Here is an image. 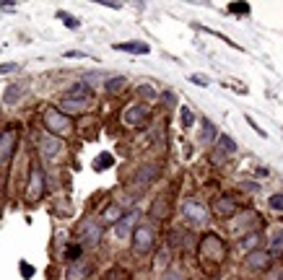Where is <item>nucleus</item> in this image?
I'll list each match as a JSON object with an SVG mask.
<instances>
[{"label":"nucleus","mask_w":283,"mask_h":280,"mask_svg":"<svg viewBox=\"0 0 283 280\" xmlns=\"http://www.w3.org/2000/svg\"><path fill=\"white\" fill-rule=\"evenodd\" d=\"M42 122H44V130H47L52 137H60V135H68L73 132V122L68 114H63L60 109H44V114H42Z\"/></svg>","instance_id":"1"},{"label":"nucleus","mask_w":283,"mask_h":280,"mask_svg":"<svg viewBox=\"0 0 283 280\" xmlns=\"http://www.w3.org/2000/svg\"><path fill=\"white\" fill-rule=\"evenodd\" d=\"M198 252H200L203 262L211 259L213 264H218V262H223V257H226V244H223V239L216 236V233H205V236L200 239Z\"/></svg>","instance_id":"2"},{"label":"nucleus","mask_w":283,"mask_h":280,"mask_svg":"<svg viewBox=\"0 0 283 280\" xmlns=\"http://www.w3.org/2000/svg\"><path fill=\"white\" fill-rule=\"evenodd\" d=\"M156 244V231L151 226H138L132 231V252L135 254H148Z\"/></svg>","instance_id":"3"},{"label":"nucleus","mask_w":283,"mask_h":280,"mask_svg":"<svg viewBox=\"0 0 283 280\" xmlns=\"http://www.w3.org/2000/svg\"><path fill=\"white\" fill-rule=\"evenodd\" d=\"M44 195V174L42 169L34 164L32 171H29V187H26V200L29 202H37L39 197Z\"/></svg>","instance_id":"4"},{"label":"nucleus","mask_w":283,"mask_h":280,"mask_svg":"<svg viewBox=\"0 0 283 280\" xmlns=\"http://www.w3.org/2000/svg\"><path fill=\"white\" fill-rule=\"evenodd\" d=\"M16 143H19V132L13 127L0 132V164H8L13 159V153H16Z\"/></svg>","instance_id":"5"},{"label":"nucleus","mask_w":283,"mask_h":280,"mask_svg":"<svg viewBox=\"0 0 283 280\" xmlns=\"http://www.w3.org/2000/svg\"><path fill=\"white\" fill-rule=\"evenodd\" d=\"M39 153L44 156L47 161H55L57 156L63 153V143L60 137H52V135H42L39 137Z\"/></svg>","instance_id":"6"},{"label":"nucleus","mask_w":283,"mask_h":280,"mask_svg":"<svg viewBox=\"0 0 283 280\" xmlns=\"http://www.w3.org/2000/svg\"><path fill=\"white\" fill-rule=\"evenodd\" d=\"M146 119H148V109L143 104H132L122 112V122L130 124V127H143Z\"/></svg>","instance_id":"7"},{"label":"nucleus","mask_w":283,"mask_h":280,"mask_svg":"<svg viewBox=\"0 0 283 280\" xmlns=\"http://www.w3.org/2000/svg\"><path fill=\"white\" fill-rule=\"evenodd\" d=\"M244 262H247L249 270H267V267L273 264V254L265 252V249H252Z\"/></svg>","instance_id":"8"},{"label":"nucleus","mask_w":283,"mask_h":280,"mask_svg":"<svg viewBox=\"0 0 283 280\" xmlns=\"http://www.w3.org/2000/svg\"><path fill=\"white\" fill-rule=\"evenodd\" d=\"M182 215L187 218L190 223H205L208 221V210L200 205V202H195V200L182 202Z\"/></svg>","instance_id":"9"},{"label":"nucleus","mask_w":283,"mask_h":280,"mask_svg":"<svg viewBox=\"0 0 283 280\" xmlns=\"http://www.w3.org/2000/svg\"><path fill=\"white\" fill-rule=\"evenodd\" d=\"M81 241H83V246H96L99 241H101V226L99 223H94V221H86L83 226H81Z\"/></svg>","instance_id":"10"},{"label":"nucleus","mask_w":283,"mask_h":280,"mask_svg":"<svg viewBox=\"0 0 283 280\" xmlns=\"http://www.w3.org/2000/svg\"><path fill=\"white\" fill-rule=\"evenodd\" d=\"M122 215H125V210H122L120 202H109V205L101 210V215H99V226H114Z\"/></svg>","instance_id":"11"},{"label":"nucleus","mask_w":283,"mask_h":280,"mask_svg":"<svg viewBox=\"0 0 283 280\" xmlns=\"http://www.w3.org/2000/svg\"><path fill=\"white\" fill-rule=\"evenodd\" d=\"M138 210H130V213H125L122 218H120V221H117L114 223V233H117V236H120V239H125L127 236V233L132 231V226H135V221H138Z\"/></svg>","instance_id":"12"},{"label":"nucleus","mask_w":283,"mask_h":280,"mask_svg":"<svg viewBox=\"0 0 283 280\" xmlns=\"http://www.w3.org/2000/svg\"><path fill=\"white\" fill-rule=\"evenodd\" d=\"M117 52H127V55H148L151 52V47H148V42H117L114 44Z\"/></svg>","instance_id":"13"},{"label":"nucleus","mask_w":283,"mask_h":280,"mask_svg":"<svg viewBox=\"0 0 283 280\" xmlns=\"http://www.w3.org/2000/svg\"><path fill=\"white\" fill-rule=\"evenodd\" d=\"M234 213H236V202H234L229 195H223V197H218V200L213 202V215L226 218V215H234Z\"/></svg>","instance_id":"14"},{"label":"nucleus","mask_w":283,"mask_h":280,"mask_svg":"<svg viewBox=\"0 0 283 280\" xmlns=\"http://www.w3.org/2000/svg\"><path fill=\"white\" fill-rule=\"evenodd\" d=\"M216 161H223V159H231L236 153V143L229 137V135H218V148H216Z\"/></svg>","instance_id":"15"},{"label":"nucleus","mask_w":283,"mask_h":280,"mask_svg":"<svg viewBox=\"0 0 283 280\" xmlns=\"http://www.w3.org/2000/svg\"><path fill=\"white\" fill-rule=\"evenodd\" d=\"M167 213H169V202H167V195H159V197L154 200L151 210H148V215H151L154 221H164V218H167Z\"/></svg>","instance_id":"16"},{"label":"nucleus","mask_w":283,"mask_h":280,"mask_svg":"<svg viewBox=\"0 0 283 280\" xmlns=\"http://www.w3.org/2000/svg\"><path fill=\"white\" fill-rule=\"evenodd\" d=\"M86 99H63V104H60V112L65 114H78V112H83V109H86Z\"/></svg>","instance_id":"17"},{"label":"nucleus","mask_w":283,"mask_h":280,"mask_svg":"<svg viewBox=\"0 0 283 280\" xmlns=\"http://www.w3.org/2000/svg\"><path fill=\"white\" fill-rule=\"evenodd\" d=\"M88 275V264L86 262H73L65 270V280H83Z\"/></svg>","instance_id":"18"},{"label":"nucleus","mask_w":283,"mask_h":280,"mask_svg":"<svg viewBox=\"0 0 283 280\" xmlns=\"http://www.w3.org/2000/svg\"><path fill=\"white\" fill-rule=\"evenodd\" d=\"M267 239H270V249H267V252H270V254H280L283 252V226L273 228Z\"/></svg>","instance_id":"19"},{"label":"nucleus","mask_w":283,"mask_h":280,"mask_svg":"<svg viewBox=\"0 0 283 280\" xmlns=\"http://www.w3.org/2000/svg\"><path fill=\"white\" fill-rule=\"evenodd\" d=\"M88 91H91V86H88L86 81H78V83H73L65 93V99H86L88 96Z\"/></svg>","instance_id":"20"},{"label":"nucleus","mask_w":283,"mask_h":280,"mask_svg":"<svg viewBox=\"0 0 283 280\" xmlns=\"http://www.w3.org/2000/svg\"><path fill=\"white\" fill-rule=\"evenodd\" d=\"M200 127H203V132H200V143H213V140H218V130H216L213 122L203 119Z\"/></svg>","instance_id":"21"},{"label":"nucleus","mask_w":283,"mask_h":280,"mask_svg":"<svg viewBox=\"0 0 283 280\" xmlns=\"http://www.w3.org/2000/svg\"><path fill=\"white\" fill-rule=\"evenodd\" d=\"M154 179H156V166H143L138 171V177H135L138 184H148V182H154Z\"/></svg>","instance_id":"22"},{"label":"nucleus","mask_w":283,"mask_h":280,"mask_svg":"<svg viewBox=\"0 0 283 280\" xmlns=\"http://www.w3.org/2000/svg\"><path fill=\"white\" fill-rule=\"evenodd\" d=\"M21 93H24V88H21L19 83H13V86L6 88V96H3V99H6V104H16V101L21 99Z\"/></svg>","instance_id":"23"},{"label":"nucleus","mask_w":283,"mask_h":280,"mask_svg":"<svg viewBox=\"0 0 283 280\" xmlns=\"http://www.w3.org/2000/svg\"><path fill=\"white\" fill-rule=\"evenodd\" d=\"M112 164H114V159H112V156H109V153H101L99 159L94 161V169H96V171H101V169H109Z\"/></svg>","instance_id":"24"},{"label":"nucleus","mask_w":283,"mask_h":280,"mask_svg":"<svg viewBox=\"0 0 283 280\" xmlns=\"http://www.w3.org/2000/svg\"><path fill=\"white\" fill-rule=\"evenodd\" d=\"M122 86H125V78H122V75H117V78H109V81L104 83V88H107V91H112V93H114V91H120Z\"/></svg>","instance_id":"25"},{"label":"nucleus","mask_w":283,"mask_h":280,"mask_svg":"<svg viewBox=\"0 0 283 280\" xmlns=\"http://www.w3.org/2000/svg\"><path fill=\"white\" fill-rule=\"evenodd\" d=\"M81 252H83V249H81L78 244H70V246L65 249V259H70V262H78Z\"/></svg>","instance_id":"26"},{"label":"nucleus","mask_w":283,"mask_h":280,"mask_svg":"<svg viewBox=\"0 0 283 280\" xmlns=\"http://www.w3.org/2000/svg\"><path fill=\"white\" fill-rule=\"evenodd\" d=\"M104 280H127V272L122 267H112L107 275H104Z\"/></svg>","instance_id":"27"},{"label":"nucleus","mask_w":283,"mask_h":280,"mask_svg":"<svg viewBox=\"0 0 283 280\" xmlns=\"http://www.w3.org/2000/svg\"><path fill=\"white\" fill-rule=\"evenodd\" d=\"M252 8L249 3H229V13H239V16H247Z\"/></svg>","instance_id":"28"},{"label":"nucleus","mask_w":283,"mask_h":280,"mask_svg":"<svg viewBox=\"0 0 283 280\" xmlns=\"http://www.w3.org/2000/svg\"><path fill=\"white\" fill-rule=\"evenodd\" d=\"M180 122H182V127L187 130L192 122H195V114H192V109H182V117H180Z\"/></svg>","instance_id":"29"},{"label":"nucleus","mask_w":283,"mask_h":280,"mask_svg":"<svg viewBox=\"0 0 283 280\" xmlns=\"http://www.w3.org/2000/svg\"><path fill=\"white\" fill-rule=\"evenodd\" d=\"M267 205H270V210H280L283 213V195H270Z\"/></svg>","instance_id":"30"},{"label":"nucleus","mask_w":283,"mask_h":280,"mask_svg":"<svg viewBox=\"0 0 283 280\" xmlns=\"http://www.w3.org/2000/svg\"><path fill=\"white\" fill-rule=\"evenodd\" d=\"M244 236H249V239H242V246H244V249L257 246V241H260V236H257V233H244Z\"/></svg>","instance_id":"31"},{"label":"nucleus","mask_w":283,"mask_h":280,"mask_svg":"<svg viewBox=\"0 0 283 280\" xmlns=\"http://www.w3.org/2000/svg\"><path fill=\"white\" fill-rule=\"evenodd\" d=\"M138 93H140L143 99H156V91H154L151 86H140V88H138Z\"/></svg>","instance_id":"32"},{"label":"nucleus","mask_w":283,"mask_h":280,"mask_svg":"<svg viewBox=\"0 0 283 280\" xmlns=\"http://www.w3.org/2000/svg\"><path fill=\"white\" fill-rule=\"evenodd\" d=\"M164 262L169 264V252L164 249V252H159V259H156V267H164Z\"/></svg>","instance_id":"33"},{"label":"nucleus","mask_w":283,"mask_h":280,"mask_svg":"<svg viewBox=\"0 0 283 280\" xmlns=\"http://www.w3.org/2000/svg\"><path fill=\"white\" fill-rule=\"evenodd\" d=\"M161 280H182V275H180V272H174V270H169V272H164V275H161Z\"/></svg>","instance_id":"34"},{"label":"nucleus","mask_w":283,"mask_h":280,"mask_svg":"<svg viewBox=\"0 0 283 280\" xmlns=\"http://www.w3.org/2000/svg\"><path fill=\"white\" fill-rule=\"evenodd\" d=\"M13 70H19L16 62H6V65H0V73H13Z\"/></svg>","instance_id":"35"},{"label":"nucleus","mask_w":283,"mask_h":280,"mask_svg":"<svg viewBox=\"0 0 283 280\" xmlns=\"http://www.w3.org/2000/svg\"><path fill=\"white\" fill-rule=\"evenodd\" d=\"M57 16H60V19H63V21L68 24V26H73V29L78 26V21H76V19H70V16H65V13H57Z\"/></svg>","instance_id":"36"},{"label":"nucleus","mask_w":283,"mask_h":280,"mask_svg":"<svg viewBox=\"0 0 283 280\" xmlns=\"http://www.w3.org/2000/svg\"><path fill=\"white\" fill-rule=\"evenodd\" d=\"M21 270H24V275H26V277H32V275H34V267H32V264H26V262L21 264Z\"/></svg>","instance_id":"37"},{"label":"nucleus","mask_w":283,"mask_h":280,"mask_svg":"<svg viewBox=\"0 0 283 280\" xmlns=\"http://www.w3.org/2000/svg\"><path fill=\"white\" fill-rule=\"evenodd\" d=\"M192 83H200V86H208V78H203V75H192Z\"/></svg>","instance_id":"38"},{"label":"nucleus","mask_w":283,"mask_h":280,"mask_svg":"<svg viewBox=\"0 0 283 280\" xmlns=\"http://www.w3.org/2000/svg\"><path fill=\"white\" fill-rule=\"evenodd\" d=\"M255 174H257V177H260V179H265V177H270V171H267V169H265V166H260V169H257V171H255Z\"/></svg>","instance_id":"39"},{"label":"nucleus","mask_w":283,"mask_h":280,"mask_svg":"<svg viewBox=\"0 0 283 280\" xmlns=\"http://www.w3.org/2000/svg\"><path fill=\"white\" fill-rule=\"evenodd\" d=\"M101 6H104V8H122L120 3H109V0H107V3H104V0H101Z\"/></svg>","instance_id":"40"}]
</instances>
